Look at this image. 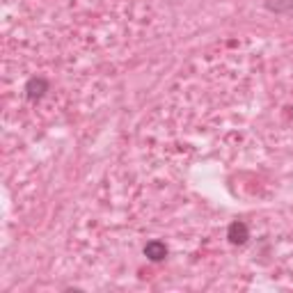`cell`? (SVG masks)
Here are the masks:
<instances>
[{
	"mask_svg": "<svg viewBox=\"0 0 293 293\" xmlns=\"http://www.w3.org/2000/svg\"><path fill=\"white\" fill-rule=\"evenodd\" d=\"M165 245L163 243H158V240H151V243H147V247H144V255L149 257L151 261H160L165 257Z\"/></svg>",
	"mask_w": 293,
	"mask_h": 293,
	"instance_id": "cell-1",
	"label": "cell"
},
{
	"mask_svg": "<svg viewBox=\"0 0 293 293\" xmlns=\"http://www.w3.org/2000/svg\"><path fill=\"white\" fill-rule=\"evenodd\" d=\"M229 238H231V243H245L247 227L243 225V222H234V225L229 227Z\"/></svg>",
	"mask_w": 293,
	"mask_h": 293,
	"instance_id": "cell-2",
	"label": "cell"
},
{
	"mask_svg": "<svg viewBox=\"0 0 293 293\" xmlns=\"http://www.w3.org/2000/svg\"><path fill=\"white\" fill-rule=\"evenodd\" d=\"M44 90H46V82H44V80H30V82H28V94H30V99H37V96H41Z\"/></svg>",
	"mask_w": 293,
	"mask_h": 293,
	"instance_id": "cell-3",
	"label": "cell"
}]
</instances>
